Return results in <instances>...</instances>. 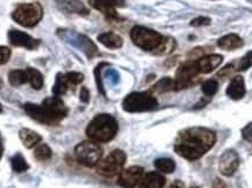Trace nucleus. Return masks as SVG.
I'll return each instance as SVG.
<instances>
[{
	"mask_svg": "<svg viewBox=\"0 0 252 188\" xmlns=\"http://www.w3.org/2000/svg\"><path fill=\"white\" fill-rule=\"evenodd\" d=\"M216 143V134L206 127H189L181 131L174 146L175 152L187 160H197Z\"/></svg>",
	"mask_w": 252,
	"mask_h": 188,
	"instance_id": "nucleus-1",
	"label": "nucleus"
},
{
	"mask_svg": "<svg viewBox=\"0 0 252 188\" xmlns=\"http://www.w3.org/2000/svg\"><path fill=\"white\" fill-rule=\"evenodd\" d=\"M118 132V123L109 114H99L87 127V136L96 143H109Z\"/></svg>",
	"mask_w": 252,
	"mask_h": 188,
	"instance_id": "nucleus-2",
	"label": "nucleus"
},
{
	"mask_svg": "<svg viewBox=\"0 0 252 188\" xmlns=\"http://www.w3.org/2000/svg\"><path fill=\"white\" fill-rule=\"evenodd\" d=\"M132 42L147 52H156L163 41V36L157 31L144 26H134L130 33Z\"/></svg>",
	"mask_w": 252,
	"mask_h": 188,
	"instance_id": "nucleus-3",
	"label": "nucleus"
},
{
	"mask_svg": "<svg viewBox=\"0 0 252 188\" xmlns=\"http://www.w3.org/2000/svg\"><path fill=\"white\" fill-rule=\"evenodd\" d=\"M43 17V9L39 2L31 4H20L17 6L12 13V18L15 23L23 27H34L40 23Z\"/></svg>",
	"mask_w": 252,
	"mask_h": 188,
	"instance_id": "nucleus-4",
	"label": "nucleus"
},
{
	"mask_svg": "<svg viewBox=\"0 0 252 188\" xmlns=\"http://www.w3.org/2000/svg\"><path fill=\"white\" fill-rule=\"evenodd\" d=\"M103 149L94 140H84L75 147V157L77 161L87 167H94L102 160Z\"/></svg>",
	"mask_w": 252,
	"mask_h": 188,
	"instance_id": "nucleus-5",
	"label": "nucleus"
},
{
	"mask_svg": "<svg viewBox=\"0 0 252 188\" xmlns=\"http://www.w3.org/2000/svg\"><path fill=\"white\" fill-rule=\"evenodd\" d=\"M157 105V98L150 93H132L123 101V109L131 114L153 110Z\"/></svg>",
	"mask_w": 252,
	"mask_h": 188,
	"instance_id": "nucleus-6",
	"label": "nucleus"
},
{
	"mask_svg": "<svg viewBox=\"0 0 252 188\" xmlns=\"http://www.w3.org/2000/svg\"><path fill=\"white\" fill-rule=\"evenodd\" d=\"M126 161V155L122 150H115L110 155L100 160L97 165V172L106 178L121 174Z\"/></svg>",
	"mask_w": 252,
	"mask_h": 188,
	"instance_id": "nucleus-7",
	"label": "nucleus"
},
{
	"mask_svg": "<svg viewBox=\"0 0 252 188\" xmlns=\"http://www.w3.org/2000/svg\"><path fill=\"white\" fill-rule=\"evenodd\" d=\"M198 73H200V70H198L196 61H189L181 64L176 71L174 90H181L191 86L194 82V78L197 76Z\"/></svg>",
	"mask_w": 252,
	"mask_h": 188,
	"instance_id": "nucleus-8",
	"label": "nucleus"
},
{
	"mask_svg": "<svg viewBox=\"0 0 252 188\" xmlns=\"http://www.w3.org/2000/svg\"><path fill=\"white\" fill-rule=\"evenodd\" d=\"M144 168L140 166H131L123 170L119 174L118 185L123 188H134L143 178Z\"/></svg>",
	"mask_w": 252,
	"mask_h": 188,
	"instance_id": "nucleus-9",
	"label": "nucleus"
},
{
	"mask_svg": "<svg viewBox=\"0 0 252 188\" xmlns=\"http://www.w3.org/2000/svg\"><path fill=\"white\" fill-rule=\"evenodd\" d=\"M24 110L26 111V114L30 116L32 120L39 122L41 124H46V125L58 124V122L50 116L49 112L46 110L45 106L42 104L37 105V104H34V103H25Z\"/></svg>",
	"mask_w": 252,
	"mask_h": 188,
	"instance_id": "nucleus-10",
	"label": "nucleus"
},
{
	"mask_svg": "<svg viewBox=\"0 0 252 188\" xmlns=\"http://www.w3.org/2000/svg\"><path fill=\"white\" fill-rule=\"evenodd\" d=\"M89 4L106 18L117 19L118 13L116 8L123 7L125 5V0H89Z\"/></svg>",
	"mask_w": 252,
	"mask_h": 188,
	"instance_id": "nucleus-11",
	"label": "nucleus"
},
{
	"mask_svg": "<svg viewBox=\"0 0 252 188\" xmlns=\"http://www.w3.org/2000/svg\"><path fill=\"white\" fill-rule=\"evenodd\" d=\"M239 166V157L237 152L234 150H228L220 156L219 168L220 172L225 177H231L236 171L238 170Z\"/></svg>",
	"mask_w": 252,
	"mask_h": 188,
	"instance_id": "nucleus-12",
	"label": "nucleus"
},
{
	"mask_svg": "<svg viewBox=\"0 0 252 188\" xmlns=\"http://www.w3.org/2000/svg\"><path fill=\"white\" fill-rule=\"evenodd\" d=\"M8 41L11 45L24 47L27 49H36L40 45V40L34 39L30 34L18 30H11L8 32Z\"/></svg>",
	"mask_w": 252,
	"mask_h": 188,
	"instance_id": "nucleus-13",
	"label": "nucleus"
},
{
	"mask_svg": "<svg viewBox=\"0 0 252 188\" xmlns=\"http://www.w3.org/2000/svg\"><path fill=\"white\" fill-rule=\"evenodd\" d=\"M42 105L45 106L46 110L52 115V117L54 118L58 123L61 122L68 114L67 106H65L64 103L60 99V97H48V98H46L45 101H43Z\"/></svg>",
	"mask_w": 252,
	"mask_h": 188,
	"instance_id": "nucleus-14",
	"label": "nucleus"
},
{
	"mask_svg": "<svg viewBox=\"0 0 252 188\" xmlns=\"http://www.w3.org/2000/svg\"><path fill=\"white\" fill-rule=\"evenodd\" d=\"M223 62V56L219 54H212V55H206L202 56L201 59H198L196 61L198 70L200 73L208 74L212 73L215 69L220 65Z\"/></svg>",
	"mask_w": 252,
	"mask_h": 188,
	"instance_id": "nucleus-15",
	"label": "nucleus"
},
{
	"mask_svg": "<svg viewBox=\"0 0 252 188\" xmlns=\"http://www.w3.org/2000/svg\"><path fill=\"white\" fill-rule=\"evenodd\" d=\"M247 89H245V82L243 76H235L229 83L228 89H226V95L230 98L235 99V101H239L245 96Z\"/></svg>",
	"mask_w": 252,
	"mask_h": 188,
	"instance_id": "nucleus-16",
	"label": "nucleus"
},
{
	"mask_svg": "<svg viewBox=\"0 0 252 188\" xmlns=\"http://www.w3.org/2000/svg\"><path fill=\"white\" fill-rule=\"evenodd\" d=\"M58 7L63 12L75 14H88V9L81 0H55Z\"/></svg>",
	"mask_w": 252,
	"mask_h": 188,
	"instance_id": "nucleus-17",
	"label": "nucleus"
},
{
	"mask_svg": "<svg viewBox=\"0 0 252 188\" xmlns=\"http://www.w3.org/2000/svg\"><path fill=\"white\" fill-rule=\"evenodd\" d=\"M166 184V179L162 174L158 172H150L141 178L139 188H162Z\"/></svg>",
	"mask_w": 252,
	"mask_h": 188,
	"instance_id": "nucleus-18",
	"label": "nucleus"
},
{
	"mask_svg": "<svg viewBox=\"0 0 252 188\" xmlns=\"http://www.w3.org/2000/svg\"><path fill=\"white\" fill-rule=\"evenodd\" d=\"M243 45L244 41L237 34H228V35L220 37L217 41V46L224 51H235V49L241 48Z\"/></svg>",
	"mask_w": 252,
	"mask_h": 188,
	"instance_id": "nucleus-19",
	"label": "nucleus"
},
{
	"mask_svg": "<svg viewBox=\"0 0 252 188\" xmlns=\"http://www.w3.org/2000/svg\"><path fill=\"white\" fill-rule=\"evenodd\" d=\"M98 41L102 43L103 46L108 47L110 49H118L123 46V41L122 36H119L118 34L113 33V32H106V33H102L98 35Z\"/></svg>",
	"mask_w": 252,
	"mask_h": 188,
	"instance_id": "nucleus-20",
	"label": "nucleus"
},
{
	"mask_svg": "<svg viewBox=\"0 0 252 188\" xmlns=\"http://www.w3.org/2000/svg\"><path fill=\"white\" fill-rule=\"evenodd\" d=\"M19 137H20L21 142H23V144L27 147V149L34 147L36 144H39L41 142V139H42L39 133L31 130V128H21V130L19 131Z\"/></svg>",
	"mask_w": 252,
	"mask_h": 188,
	"instance_id": "nucleus-21",
	"label": "nucleus"
},
{
	"mask_svg": "<svg viewBox=\"0 0 252 188\" xmlns=\"http://www.w3.org/2000/svg\"><path fill=\"white\" fill-rule=\"evenodd\" d=\"M27 74H28V82L31 83V86L33 89L40 90L43 87V75L41 74V71L37 70L35 68H27Z\"/></svg>",
	"mask_w": 252,
	"mask_h": 188,
	"instance_id": "nucleus-22",
	"label": "nucleus"
},
{
	"mask_svg": "<svg viewBox=\"0 0 252 188\" xmlns=\"http://www.w3.org/2000/svg\"><path fill=\"white\" fill-rule=\"evenodd\" d=\"M8 81L13 87H20L23 84L28 82V74L27 70H12L8 74Z\"/></svg>",
	"mask_w": 252,
	"mask_h": 188,
	"instance_id": "nucleus-23",
	"label": "nucleus"
},
{
	"mask_svg": "<svg viewBox=\"0 0 252 188\" xmlns=\"http://www.w3.org/2000/svg\"><path fill=\"white\" fill-rule=\"evenodd\" d=\"M68 88H69V83H68L67 78H65V75L58 74V76H56V80H55V83H54V87H53V95L56 97L64 95V94L67 93Z\"/></svg>",
	"mask_w": 252,
	"mask_h": 188,
	"instance_id": "nucleus-24",
	"label": "nucleus"
},
{
	"mask_svg": "<svg viewBox=\"0 0 252 188\" xmlns=\"http://www.w3.org/2000/svg\"><path fill=\"white\" fill-rule=\"evenodd\" d=\"M157 170L162 173H173L175 170V162L171 158H159L154 161Z\"/></svg>",
	"mask_w": 252,
	"mask_h": 188,
	"instance_id": "nucleus-25",
	"label": "nucleus"
},
{
	"mask_svg": "<svg viewBox=\"0 0 252 188\" xmlns=\"http://www.w3.org/2000/svg\"><path fill=\"white\" fill-rule=\"evenodd\" d=\"M11 165L14 172L17 173H21V172L27 171L30 168V165L27 164V161L25 160V158L21 153H17L11 158Z\"/></svg>",
	"mask_w": 252,
	"mask_h": 188,
	"instance_id": "nucleus-26",
	"label": "nucleus"
},
{
	"mask_svg": "<svg viewBox=\"0 0 252 188\" xmlns=\"http://www.w3.org/2000/svg\"><path fill=\"white\" fill-rule=\"evenodd\" d=\"M174 89V81L169 77H163L158 82L156 86H154V90L160 94L167 93L169 90Z\"/></svg>",
	"mask_w": 252,
	"mask_h": 188,
	"instance_id": "nucleus-27",
	"label": "nucleus"
},
{
	"mask_svg": "<svg viewBox=\"0 0 252 188\" xmlns=\"http://www.w3.org/2000/svg\"><path fill=\"white\" fill-rule=\"evenodd\" d=\"M34 157L41 161L48 160L50 157H52V150L46 144H41V145L36 147L35 151H34Z\"/></svg>",
	"mask_w": 252,
	"mask_h": 188,
	"instance_id": "nucleus-28",
	"label": "nucleus"
},
{
	"mask_svg": "<svg viewBox=\"0 0 252 188\" xmlns=\"http://www.w3.org/2000/svg\"><path fill=\"white\" fill-rule=\"evenodd\" d=\"M174 47H175V42L172 37H167V39L163 37L162 43L160 45L159 48L157 49L156 53L157 54H168V53H171L173 49H174Z\"/></svg>",
	"mask_w": 252,
	"mask_h": 188,
	"instance_id": "nucleus-29",
	"label": "nucleus"
},
{
	"mask_svg": "<svg viewBox=\"0 0 252 188\" xmlns=\"http://www.w3.org/2000/svg\"><path fill=\"white\" fill-rule=\"evenodd\" d=\"M217 90H219V83L214 80H208L207 82H204L202 86V92L204 95L207 96L215 95Z\"/></svg>",
	"mask_w": 252,
	"mask_h": 188,
	"instance_id": "nucleus-30",
	"label": "nucleus"
},
{
	"mask_svg": "<svg viewBox=\"0 0 252 188\" xmlns=\"http://www.w3.org/2000/svg\"><path fill=\"white\" fill-rule=\"evenodd\" d=\"M250 67H252V51L248 52L247 54L241 59L237 69L239 71H244V70H248Z\"/></svg>",
	"mask_w": 252,
	"mask_h": 188,
	"instance_id": "nucleus-31",
	"label": "nucleus"
},
{
	"mask_svg": "<svg viewBox=\"0 0 252 188\" xmlns=\"http://www.w3.org/2000/svg\"><path fill=\"white\" fill-rule=\"evenodd\" d=\"M65 78H67L69 84H80L82 81L84 80V75L78 71H70V73L65 74Z\"/></svg>",
	"mask_w": 252,
	"mask_h": 188,
	"instance_id": "nucleus-32",
	"label": "nucleus"
},
{
	"mask_svg": "<svg viewBox=\"0 0 252 188\" xmlns=\"http://www.w3.org/2000/svg\"><path fill=\"white\" fill-rule=\"evenodd\" d=\"M11 54L12 52L8 47L0 46V64H5L6 62H8Z\"/></svg>",
	"mask_w": 252,
	"mask_h": 188,
	"instance_id": "nucleus-33",
	"label": "nucleus"
},
{
	"mask_svg": "<svg viewBox=\"0 0 252 188\" xmlns=\"http://www.w3.org/2000/svg\"><path fill=\"white\" fill-rule=\"evenodd\" d=\"M210 19L209 18H206V17H198V18H195L194 20H191L190 25L194 27H200V26H208V25H210Z\"/></svg>",
	"mask_w": 252,
	"mask_h": 188,
	"instance_id": "nucleus-34",
	"label": "nucleus"
},
{
	"mask_svg": "<svg viewBox=\"0 0 252 188\" xmlns=\"http://www.w3.org/2000/svg\"><path fill=\"white\" fill-rule=\"evenodd\" d=\"M242 136H243V138L247 142L252 144V122L249 123L247 126L242 130Z\"/></svg>",
	"mask_w": 252,
	"mask_h": 188,
	"instance_id": "nucleus-35",
	"label": "nucleus"
},
{
	"mask_svg": "<svg viewBox=\"0 0 252 188\" xmlns=\"http://www.w3.org/2000/svg\"><path fill=\"white\" fill-rule=\"evenodd\" d=\"M89 98H90L89 90H88L86 87H83L81 89V101L84 102V103H88V102H89Z\"/></svg>",
	"mask_w": 252,
	"mask_h": 188,
	"instance_id": "nucleus-36",
	"label": "nucleus"
},
{
	"mask_svg": "<svg viewBox=\"0 0 252 188\" xmlns=\"http://www.w3.org/2000/svg\"><path fill=\"white\" fill-rule=\"evenodd\" d=\"M212 188H225V183L222 179H219V178H217V179H215V181L213 183Z\"/></svg>",
	"mask_w": 252,
	"mask_h": 188,
	"instance_id": "nucleus-37",
	"label": "nucleus"
},
{
	"mask_svg": "<svg viewBox=\"0 0 252 188\" xmlns=\"http://www.w3.org/2000/svg\"><path fill=\"white\" fill-rule=\"evenodd\" d=\"M169 188H186L184 183H181V181H174L171 186H169Z\"/></svg>",
	"mask_w": 252,
	"mask_h": 188,
	"instance_id": "nucleus-38",
	"label": "nucleus"
},
{
	"mask_svg": "<svg viewBox=\"0 0 252 188\" xmlns=\"http://www.w3.org/2000/svg\"><path fill=\"white\" fill-rule=\"evenodd\" d=\"M2 153H4V145H2V140H1V137H0V159H1V157H2Z\"/></svg>",
	"mask_w": 252,
	"mask_h": 188,
	"instance_id": "nucleus-39",
	"label": "nucleus"
},
{
	"mask_svg": "<svg viewBox=\"0 0 252 188\" xmlns=\"http://www.w3.org/2000/svg\"><path fill=\"white\" fill-rule=\"evenodd\" d=\"M2 87V80H1V77H0V88Z\"/></svg>",
	"mask_w": 252,
	"mask_h": 188,
	"instance_id": "nucleus-40",
	"label": "nucleus"
},
{
	"mask_svg": "<svg viewBox=\"0 0 252 188\" xmlns=\"http://www.w3.org/2000/svg\"><path fill=\"white\" fill-rule=\"evenodd\" d=\"M0 112H2V106H1V104H0Z\"/></svg>",
	"mask_w": 252,
	"mask_h": 188,
	"instance_id": "nucleus-41",
	"label": "nucleus"
},
{
	"mask_svg": "<svg viewBox=\"0 0 252 188\" xmlns=\"http://www.w3.org/2000/svg\"><path fill=\"white\" fill-rule=\"evenodd\" d=\"M249 1H250V2H252V0H249Z\"/></svg>",
	"mask_w": 252,
	"mask_h": 188,
	"instance_id": "nucleus-42",
	"label": "nucleus"
},
{
	"mask_svg": "<svg viewBox=\"0 0 252 188\" xmlns=\"http://www.w3.org/2000/svg\"><path fill=\"white\" fill-rule=\"evenodd\" d=\"M191 188H198V187H191Z\"/></svg>",
	"mask_w": 252,
	"mask_h": 188,
	"instance_id": "nucleus-43",
	"label": "nucleus"
}]
</instances>
